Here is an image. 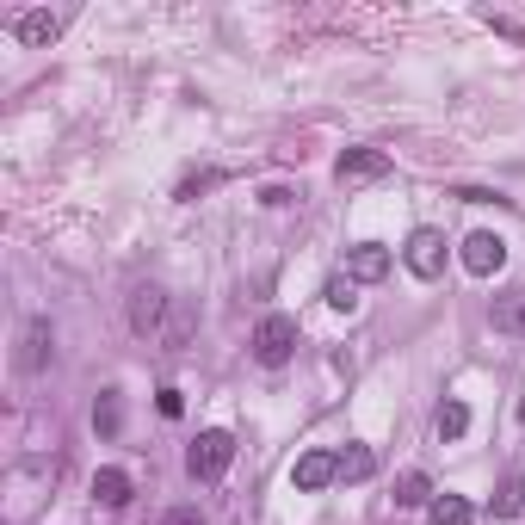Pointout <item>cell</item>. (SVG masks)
<instances>
[{
  "mask_svg": "<svg viewBox=\"0 0 525 525\" xmlns=\"http://www.w3.org/2000/svg\"><path fill=\"white\" fill-rule=\"evenodd\" d=\"M229 464H235V433H223V427L198 433V439H192V451H186V470H192L198 482H217Z\"/></svg>",
  "mask_w": 525,
  "mask_h": 525,
  "instance_id": "6da1fadb",
  "label": "cell"
},
{
  "mask_svg": "<svg viewBox=\"0 0 525 525\" xmlns=\"http://www.w3.org/2000/svg\"><path fill=\"white\" fill-rule=\"evenodd\" d=\"M291 346H297V322L291 315H260V328H254V359L266 371H278L291 359Z\"/></svg>",
  "mask_w": 525,
  "mask_h": 525,
  "instance_id": "7a4b0ae2",
  "label": "cell"
},
{
  "mask_svg": "<svg viewBox=\"0 0 525 525\" xmlns=\"http://www.w3.org/2000/svg\"><path fill=\"white\" fill-rule=\"evenodd\" d=\"M507 266V241L495 235V229H476V235H464V272H476V278H495Z\"/></svg>",
  "mask_w": 525,
  "mask_h": 525,
  "instance_id": "3957f363",
  "label": "cell"
},
{
  "mask_svg": "<svg viewBox=\"0 0 525 525\" xmlns=\"http://www.w3.org/2000/svg\"><path fill=\"white\" fill-rule=\"evenodd\" d=\"M408 272L414 278H439L445 272V235L439 229H414L408 235Z\"/></svg>",
  "mask_w": 525,
  "mask_h": 525,
  "instance_id": "277c9868",
  "label": "cell"
},
{
  "mask_svg": "<svg viewBox=\"0 0 525 525\" xmlns=\"http://www.w3.org/2000/svg\"><path fill=\"white\" fill-rule=\"evenodd\" d=\"M383 173H390V155H383V149H346V155L334 161V180H340V186L383 180Z\"/></svg>",
  "mask_w": 525,
  "mask_h": 525,
  "instance_id": "5b68a950",
  "label": "cell"
},
{
  "mask_svg": "<svg viewBox=\"0 0 525 525\" xmlns=\"http://www.w3.org/2000/svg\"><path fill=\"white\" fill-rule=\"evenodd\" d=\"M334 476H340V458H334V451H303V458L291 464V482L303 488V495H322Z\"/></svg>",
  "mask_w": 525,
  "mask_h": 525,
  "instance_id": "8992f818",
  "label": "cell"
},
{
  "mask_svg": "<svg viewBox=\"0 0 525 525\" xmlns=\"http://www.w3.org/2000/svg\"><path fill=\"white\" fill-rule=\"evenodd\" d=\"M346 278H353V285H377V278H390V248L359 241V248L346 254Z\"/></svg>",
  "mask_w": 525,
  "mask_h": 525,
  "instance_id": "52a82bcc",
  "label": "cell"
},
{
  "mask_svg": "<svg viewBox=\"0 0 525 525\" xmlns=\"http://www.w3.org/2000/svg\"><path fill=\"white\" fill-rule=\"evenodd\" d=\"M161 315H167V291H161V285H136V297H130V328H136V334H155Z\"/></svg>",
  "mask_w": 525,
  "mask_h": 525,
  "instance_id": "ba28073f",
  "label": "cell"
},
{
  "mask_svg": "<svg viewBox=\"0 0 525 525\" xmlns=\"http://www.w3.org/2000/svg\"><path fill=\"white\" fill-rule=\"evenodd\" d=\"M130 495H136V482H130V470H118V464H105V470L93 476V501H99V507H130Z\"/></svg>",
  "mask_w": 525,
  "mask_h": 525,
  "instance_id": "9c48e42d",
  "label": "cell"
},
{
  "mask_svg": "<svg viewBox=\"0 0 525 525\" xmlns=\"http://www.w3.org/2000/svg\"><path fill=\"white\" fill-rule=\"evenodd\" d=\"M44 359H50V322H44V315H31V322H25V371H44Z\"/></svg>",
  "mask_w": 525,
  "mask_h": 525,
  "instance_id": "30bf717a",
  "label": "cell"
},
{
  "mask_svg": "<svg viewBox=\"0 0 525 525\" xmlns=\"http://www.w3.org/2000/svg\"><path fill=\"white\" fill-rule=\"evenodd\" d=\"M427 519H433V525H476V507H470L464 495H433Z\"/></svg>",
  "mask_w": 525,
  "mask_h": 525,
  "instance_id": "8fae6325",
  "label": "cell"
},
{
  "mask_svg": "<svg viewBox=\"0 0 525 525\" xmlns=\"http://www.w3.org/2000/svg\"><path fill=\"white\" fill-rule=\"evenodd\" d=\"M433 427H439V439H464V433H470V402L445 396V402H439V420H433Z\"/></svg>",
  "mask_w": 525,
  "mask_h": 525,
  "instance_id": "7c38bea8",
  "label": "cell"
},
{
  "mask_svg": "<svg viewBox=\"0 0 525 525\" xmlns=\"http://www.w3.org/2000/svg\"><path fill=\"white\" fill-rule=\"evenodd\" d=\"M396 507H433V482H427V470H402V482H396Z\"/></svg>",
  "mask_w": 525,
  "mask_h": 525,
  "instance_id": "4fadbf2b",
  "label": "cell"
},
{
  "mask_svg": "<svg viewBox=\"0 0 525 525\" xmlns=\"http://www.w3.org/2000/svg\"><path fill=\"white\" fill-rule=\"evenodd\" d=\"M13 31H19V44H50L56 31H62V19H56V13H19Z\"/></svg>",
  "mask_w": 525,
  "mask_h": 525,
  "instance_id": "5bb4252c",
  "label": "cell"
},
{
  "mask_svg": "<svg viewBox=\"0 0 525 525\" xmlns=\"http://www.w3.org/2000/svg\"><path fill=\"white\" fill-rule=\"evenodd\" d=\"M525 513V476L513 470V476H501V488H495V519H519Z\"/></svg>",
  "mask_w": 525,
  "mask_h": 525,
  "instance_id": "9a60e30c",
  "label": "cell"
},
{
  "mask_svg": "<svg viewBox=\"0 0 525 525\" xmlns=\"http://www.w3.org/2000/svg\"><path fill=\"white\" fill-rule=\"evenodd\" d=\"M93 427H99V439H118V427H124V402H118V390H105V396L93 402Z\"/></svg>",
  "mask_w": 525,
  "mask_h": 525,
  "instance_id": "2e32d148",
  "label": "cell"
},
{
  "mask_svg": "<svg viewBox=\"0 0 525 525\" xmlns=\"http://www.w3.org/2000/svg\"><path fill=\"white\" fill-rule=\"evenodd\" d=\"M371 470H377L371 445H346V451H340V482H365Z\"/></svg>",
  "mask_w": 525,
  "mask_h": 525,
  "instance_id": "e0dca14e",
  "label": "cell"
},
{
  "mask_svg": "<svg viewBox=\"0 0 525 525\" xmlns=\"http://www.w3.org/2000/svg\"><path fill=\"white\" fill-rule=\"evenodd\" d=\"M495 334H513V340H525V297H507V303H495Z\"/></svg>",
  "mask_w": 525,
  "mask_h": 525,
  "instance_id": "ac0fdd59",
  "label": "cell"
},
{
  "mask_svg": "<svg viewBox=\"0 0 525 525\" xmlns=\"http://www.w3.org/2000/svg\"><path fill=\"white\" fill-rule=\"evenodd\" d=\"M328 303L353 315V309H359V285H353V278H328Z\"/></svg>",
  "mask_w": 525,
  "mask_h": 525,
  "instance_id": "d6986e66",
  "label": "cell"
},
{
  "mask_svg": "<svg viewBox=\"0 0 525 525\" xmlns=\"http://www.w3.org/2000/svg\"><path fill=\"white\" fill-rule=\"evenodd\" d=\"M155 408H161L167 420H180V414H186V396H180V390H161V402H155Z\"/></svg>",
  "mask_w": 525,
  "mask_h": 525,
  "instance_id": "ffe728a7",
  "label": "cell"
},
{
  "mask_svg": "<svg viewBox=\"0 0 525 525\" xmlns=\"http://www.w3.org/2000/svg\"><path fill=\"white\" fill-rule=\"evenodd\" d=\"M161 525H204V519H198V513H192V507H173V513H167V519H161Z\"/></svg>",
  "mask_w": 525,
  "mask_h": 525,
  "instance_id": "44dd1931",
  "label": "cell"
}]
</instances>
